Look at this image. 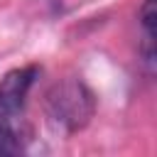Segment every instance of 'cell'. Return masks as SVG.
Masks as SVG:
<instances>
[{"mask_svg":"<svg viewBox=\"0 0 157 157\" xmlns=\"http://www.w3.org/2000/svg\"><path fill=\"white\" fill-rule=\"evenodd\" d=\"M47 115L54 125H59L66 132H76L88 125L96 110V98L91 88L78 78H66L54 83L47 91Z\"/></svg>","mask_w":157,"mask_h":157,"instance_id":"1","label":"cell"},{"mask_svg":"<svg viewBox=\"0 0 157 157\" xmlns=\"http://www.w3.org/2000/svg\"><path fill=\"white\" fill-rule=\"evenodd\" d=\"M39 76V66H22L5 74L0 81V120H22L27 93Z\"/></svg>","mask_w":157,"mask_h":157,"instance_id":"2","label":"cell"},{"mask_svg":"<svg viewBox=\"0 0 157 157\" xmlns=\"http://www.w3.org/2000/svg\"><path fill=\"white\" fill-rule=\"evenodd\" d=\"M29 137V125L22 120H0V157L20 155Z\"/></svg>","mask_w":157,"mask_h":157,"instance_id":"3","label":"cell"},{"mask_svg":"<svg viewBox=\"0 0 157 157\" xmlns=\"http://www.w3.org/2000/svg\"><path fill=\"white\" fill-rule=\"evenodd\" d=\"M140 20H142L145 37H147V39H155V20H157V12H155V0H145V2H142Z\"/></svg>","mask_w":157,"mask_h":157,"instance_id":"4","label":"cell"}]
</instances>
